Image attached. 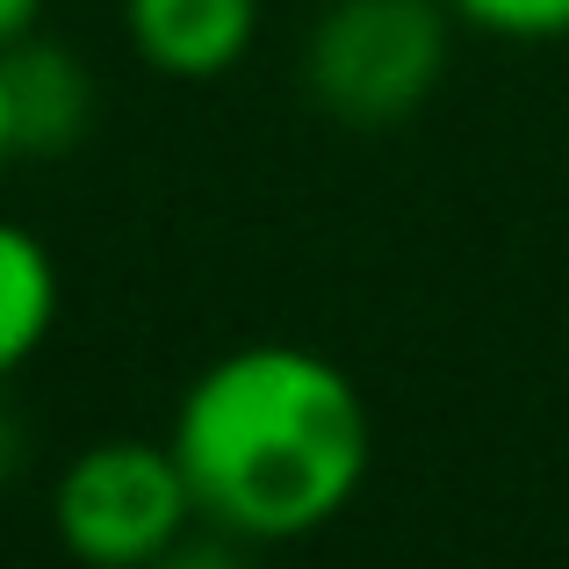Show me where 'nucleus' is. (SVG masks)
Listing matches in <instances>:
<instances>
[{
	"instance_id": "8",
	"label": "nucleus",
	"mask_w": 569,
	"mask_h": 569,
	"mask_svg": "<svg viewBox=\"0 0 569 569\" xmlns=\"http://www.w3.org/2000/svg\"><path fill=\"white\" fill-rule=\"evenodd\" d=\"M152 569H260V548L231 541V533H217V527H194L188 541H173Z\"/></svg>"
},
{
	"instance_id": "2",
	"label": "nucleus",
	"mask_w": 569,
	"mask_h": 569,
	"mask_svg": "<svg viewBox=\"0 0 569 569\" xmlns=\"http://www.w3.org/2000/svg\"><path fill=\"white\" fill-rule=\"evenodd\" d=\"M447 0H325L303 37V94L347 130H397L455 66Z\"/></svg>"
},
{
	"instance_id": "1",
	"label": "nucleus",
	"mask_w": 569,
	"mask_h": 569,
	"mask_svg": "<svg viewBox=\"0 0 569 569\" xmlns=\"http://www.w3.org/2000/svg\"><path fill=\"white\" fill-rule=\"evenodd\" d=\"M167 447L202 527L246 548H296L353 512L376 469V418L332 353L246 339L188 376Z\"/></svg>"
},
{
	"instance_id": "11",
	"label": "nucleus",
	"mask_w": 569,
	"mask_h": 569,
	"mask_svg": "<svg viewBox=\"0 0 569 569\" xmlns=\"http://www.w3.org/2000/svg\"><path fill=\"white\" fill-rule=\"evenodd\" d=\"M22 159V144H14V109H8V66H0V173Z\"/></svg>"
},
{
	"instance_id": "10",
	"label": "nucleus",
	"mask_w": 569,
	"mask_h": 569,
	"mask_svg": "<svg viewBox=\"0 0 569 569\" xmlns=\"http://www.w3.org/2000/svg\"><path fill=\"white\" fill-rule=\"evenodd\" d=\"M14 469H22V426H14V411L0 403V483H8Z\"/></svg>"
},
{
	"instance_id": "3",
	"label": "nucleus",
	"mask_w": 569,
	"mask_h": 569,
	"mask_svg": "<svg viewBox=\"0 0 569 569\" xmlns=\"http://www.w3.org/2000/svg\"><path fill=\"white\" fill-rule=\"evenodd\" d=\"M202 527L167 432L80 440L51 476V533L80 569H152Z\"/></svg>"
},
{
	"instance_id": "5",
	"label": "nucleus",
	"mask_w": 569,
	"mask_h": 569,
	"mask_svg": "<svg viewBox=\"0 0 569 569\" xmlns=\"http://www.w3.org/2000/svg\"><path fill=\"white\" fill-rule=\"evenodd\" d=\"M8 66V109H14V144L22 159H66L80 152V138L94 130V66L51 29H29L0 51Z\"/></svg>"
},
{
	"instance_id": "4",
	"label": "nucleus",
	"mask_w": 569,
	"mask_h": 569,
	"mask_svg": "<svg viewBox=\"0 0 569 569\" xmlns=\"http://www.w3.org/2000/svg\"><path fill=\"white\" fill-rule=\"evenodd\" d=\"M123 43L144 72L209 87L260 43V0H123Z\"/></svg>"
},
{
	"instance_id": "9",
	"label": "nucleus",
	"mask_w": 569,
	"mask_h": 569,
	"mask_svg": "<svg viewBox=\"0 0 569 569\" xmlns=\"http://www.w3.org/2000/svg\"><path fill=\"white\" fill-rule=\"evenodd\" d=\"M43 8H51V0H0V51H8L14 37H29V29H43Z\"/></svg>"
},
{
	"instance_id": "7",
	"label": "nucleus",
	"mask_w": 569,
	"mask_h": 569,
	"mask_svg": "<svg viewBox=\"0 0 569 569\" xmlns=\"http://www.w3.org/2000/svg\"><path fill=\"white\" fill-rule=\"evenodd\" d=\"M469 37L498 43H562L569 37V0H447Z\"/></svg>"
},
{
	"instance_id": "6",
	"label": "nucleus",
	"mask_w": 569,
	"mask_h": 569,
	"mask_svg": "<svg viewBox=\"0 0 569 569\" xmlns=\"http://www.w3.org/2000/svg\"><path fill=\"white\" fill-rule=\"evenodd\" d=\"M58 310H66L58 252L22 217H0V389L51 347Z\"/></svg>"
}]
</instances>
